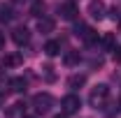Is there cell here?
Masks as SVG:
<instances>
[{
    "instance_id": "6da1fadb",
    "label": "cell",
    "mask_w": 121,
    "mask_h": 118,
    "mask_svg": "<svg viewBox=\"0 0 121 118\" xmlns=\"http://www.w3.org/2000/svg\"><path fill=\"white\" fill-rule=\"evenodd\" d=\"M107 100H109V88L105 83H98L95 88H91L89 93V104L93 109H105L107 106Z\"/></svg>"
},
{
    "instance_id": "7a4b0ae2",
    "label": "cell",
    "mask_w": 121,
    "mask_h": 118,
    "mask_svg": "<svg viewBox=\"0 0 121 118\" xmlns=\"http://www.w3.org/2000/svg\"><path fill=\"white\" fill-rule=\"evenodd\" d=\"M51 106H54V97L49 95V93H37V95H33V109H35V114H49L51 111Z\"/></svg>"
},
{
    "instance_id": "3957f363",
    "label": "cell",
    "mask_w": 121,
    "mask_h": 118,
    "mask_svg": "<svg viewBox=\"0 0 121 118\" xmlns=\"http://www.w3.org/2000/svg\"><path fill=\"white\" fill-rule=\"evenodd\" d=\"M60 109H63V114L65 116H70V114H77L79 109H82V100L77 97V95H65L63 100H60Z\"/></svg>"
},
{
    "instance_id": "277c9868",
    "label": "cell",
    "mask_w": 121,
    "mask_h": 118,
    "mask_svg": "<svg viewBox=\"0 0 121 118\" xmlns=\"http://www.w3.org/2000/svg\"><path fill=\"white\" fill-rule=\"evenodd\" d=\"M75 35L79 37V39H84L86 44H93V42L98 39L95 30H93V28H89L86 23H77V26H75Z\"/></svg>"
},
{
    "instance_id": "5b68a950",
    "label": "cell",
    "mask_w": 121,
    "mask_h": 118,
    "mask_svg": "<svg viewBox=\"0 0 121 118\" xmlns=\"http://www.w3.org/2000/svg\"><path fill=\"white\" fill-rule=\"evenodd\" d=\"M89 14L95 19V21H103L107 16V5L103 2V0H91L89 2Z\"/></svg>"
},
{
    "instance_id": "8992f818",
    "label": "cell",
    "mask_w": 121,
    "mask_h": 118,
    "mask_svg": "<svg viewBox=\"0 0 121 118\" xmlns=\"http://www.w3.org/2000/svg\"><path fill=\"white\" fill-rule=\"evenodd\" d=\"M58 14H60V19H65V21H75L77 14H79V9H77L75 2H63V5H58Z\"/></svg>"
},
{
    "instance_id": "52a82bcc",
    "label": "cell",
    "mask_w": 121,
    "mask_h": 118,
    "mask_svg": "<svg viewBox=\"0 0 121 118\" xmlns=\"http://www.w3.org/2000/svg\"><path fill=\"white\" fill-rule=\"evenodd\" d=\"M12 39H14V44L23 46L30 42V30L26 28V26H16L14 30H12Z\"/></svg>"
},
{
    "instance_id": "ba28073f",
    "label": "cell",
    "mask_w": 121,
    "mask_h": 118,
    "mask_svg": "<svg viewBox=\"0 0 121 118\" xmlns=\"http://www.w3.org/2000/svg\"><path fill=\"white\" fill-rule=\"evenodd\" d=\"M7 86H9V90H12V93H26L28 81H26L23 76H14V79H9V81H7Z\"/></svg>"
},
{
    "instance_id": "9c48e42d",
    "label": "cell",
    "mask_w": 121,
    "mask_h": 118,
    "mask_svg": "<svg viewBox=\"0 0 121 118\" xmlns=\"http://www.w3.org/2000/svg\"><path fill=\"white\" fill-rule=\"evenodd\" d=\"M44 9H47L44 0H33V5H30V14L35 16V19H42V16H44Z\"/></svg>"
},
{
    "instance_id": "30bf717a",
    "label": "cell",
    "mask_w": 121,
    "mask_h": 118,
    "mask_svg": "<svg viewBox=\"0 0 121 118\" xmlns=\"http://www.w3.org/2000/svg\"><path fill=\"white\" fill-rule=\"evenodd\" d=\"M84 83H86V74H72V76L68 79V88H72V90L82 88Z\"/></svg>"
},
{
    "instance_id": "8fae6325",
    "label": "cell",
    "mask_w": 121,
    "mask_h": 118,
    "mask_svg": "<svg viewBox=\"0 0 121 118\" xmlns=\"http://www.w3.org/2000/svg\"><path fill=\"white\" fill-rule=\"evenodd\" d=\"M44 53L49 56V58L58 56V53H60V42H56V39H49V42L44 44Z\"/></svg>"
},
{
    "instance_id": "7c38bea8",
    "label": "cell",
    "mask_w": 121,
    "mask_h": 118,
    "mask_svg": "<svg viewBox=\"0 0 121 118\" xmlns=\"http://www.w3.org/2000/svg\"><path fill=\"white\" fill-rule=\"evenodd\" d=\"M100 46H103L105 51H112V49L117 46V39H114V35H112V32H105V35L100 37Z\"/></svg>"
},
{
    "instance_id": "4fadbf2b",
    "label": "cell",
    "mask_w": 121,
    "mask_h": 118,
    "mask_svg": "<svg viewBox=\"0 0 121 118\" xmlns=\"http://www.w3.org/2000/svg\"><path fill=\"white\" fill-rule=\"evenodd\" d=\"M23 58L19 56V53H12V56H5L2 58V67H16V65H21Z\"/></svg>"
},
{
    "instance_id": "5bb4252c",
    "label": "cell",
    "mask_w": 121,
    "mask_h": 118,
    "mask_svg": "<svg viewBox=\"0 0 121 118\" xmlns=\"http://www.w3.org/2000/svg\"><path fill=\"white\" fill-rule=\"evenodd\" d=\"M37 30H40V32H51V30H54V19L42 16V19L37 21Z\"/></svg>"
},
{
    "instance_id": "9a60e30c",
    "label": "cell",
    "mask_w": 121,
    "mask_h": 118,
    "mask_svg": "<svg viewBox=\"0 0 121 118\" xmlns=\"http://www.w3.org/2000/svg\"><path fill=\"white\" fill-rule=\"evenodd\" d=\"M63 63H65L68 67H72V65H77V63H79V51H68V53L63 56Z\"/></svg>"
},
{
    "instance_id": "2e32d148",
    "label": "cell",
    "mask_w": 121,
    "mask_h": 118,
    "mask_svg": "<svg viewBox=\"0 0 121 118\" xmlns=\"http://www.w3.org/2000/svg\"><path fill=\"white\" fill-rule=\"evenodd\" d=\"M42 70H44V76H47V81H54V79H56V74H54V67H51V65H44Z\"/></svg>"
},
{
    "instance_id": "e0dca14e",
    "label": "cell",
    "mask_w": 121,
    "mask_h": 118,
    "mask_svg": "<svg viewBox=\"0 0 121 118\" xmlns=\"http://www.w3.org/2000/svg\"><path fill=\"white\" fill-rule=\"evenodd\" d=\"M112 51H114V60H117V63H121V46H114Z\"/></svg>"
},
{
    "instance_id": "ac0fdd59",
    "label": "cell",
    "mask_w": 121,
    "mask_h": 118,
    "mask_svg": "<svg viewBox=\"0 0 121 118\" xmlns=\"http://www.w3.org/2000/svg\"><path fill=\"white\" fill-rule=\"evenodd\" d=\"M2 49H5V35L0 32V51H2Z\"/></svg>"
},
{
    "instance_id": "d6986e66",
    "label": "cell",
    "mask_w": 121,
    "mask_h": 118,
    "mask_svg": "<svg viewBox=\"0 0 121 118\" xmlns=\"http://www.w3.org/2000/svg\"><path fill=\"white\" fill-rule=\"evenodd\" d=\"M12 2H16V5H26V2H33V0H12Z\"/></svg>"
},
{
    "instance_id": "ffe728a7",
    "label": "cell",
    "mask_w": 121,
    "mask_h": 118,
    "mask_svg": "<svg viewBox=\"0 0 121 118\" xmlns=\"http://www.w3.org/2000/svg\"><path fill=\"white\" fill-rule=\"evenodd\" d=\"M54 118H65V114H63V116H54Z\"/></svg>"
},
{
    "instance_id": "44dd1931",
    "label": "cell",
    "mask_w": 121,
    "mask_h": 118,
    "mask_svg": "<svg viewBox=\"0 0 121 118\" xmlns=\"http://www.w3.org/2000/svg\"><path fill=\"white\" fill-rule=\"evenodd\" d=\"M21 118H35V116H21Z\"/></svg>"
},
{
    "instance_id": "7402d4cb",
    "label": "cell",
    "mask_w": 121,
    "mask_h": 118,
    "mask_svg": "<svg viewBox=\"0 0 121 118\" xmlns=\"http://www.w3.org/2000/svg\"><path fill=\"white\" fill-rule=\"evenodd\" d=\"M119 26H121V19H119Z\"/></svg>"
},
{
    "instance_id": "603a6c76",
    "label": "cell",
    "mask_w": 121,
    "mask_h": 118,
    "mask_svg": "<svg viewBox=\"0 0 121 118\" xmlns=\"http://www.w3.org/2000/svg\"><path fill=\"white\" fill-rule=\"evenodd\" d=\"M119 106H121V100H119Z\"/></svg>"
}]
</instances>
